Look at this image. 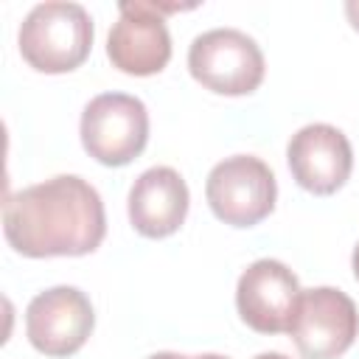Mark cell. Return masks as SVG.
I'll return each instance as SVG.
<instances>
[{
    "mask_svg": "<svg viewBox=\"0 0 359 359\" xmlns=\"http://www.w3.org/2000/svg\"><path fill=\"white\" fill-rule=\"evenodd\" d=\"M3 236L25 258L90 255L107 236L104 202L87 180L59 174L6 199Z\"/></svg>",
    "mask_w": 359,
    "mask_h": 359,
    "instance_id": "1",
    "label": "cell"
},
{
    "mask_svg": "<svg viewBox=\"0 0 359 359\" xmlns=\"http://www.w3.org/2000/svg\"><path fill=\"white\" fill-rule=\"evenodd\" d=\"M93 20L79 3H39L34 6L17 34L20 53L36 73H70L93 50Z\"/></svg>",
    "mask_w": 359,
    "mask_h": 359,
    "instance_id": "2",
    "label": "cell"
},
{
    "mask_svg": "<svg viewBox=\"0 0 359 359\" xmlns=\"http://www.w3.org/2000/svg\"><path fill=\"white\" fill-rule=\"evenodd\" d=\"M79 135L84 151L101 165H129L149 143V109L137 95L101 93L84 107Z\"/></svg>",
    "mask_w": 359,
    "mask_h": 359,
    "instance_id": "3",
    "label": "cell"
},
{
    "mask_svg": "<svg viewBox=\"0 0 359 359\" xmlns=\"http://www.w3.org/2000/svg\"><path fill=\"white\" fill-rule=\"evenodd\" d=\"M191 76L216 95H250L264 81V53L238 28H210L188 48Z\"/></svg>",
    "mask_w": 359,
    "mask_h": 359,
    "instance_id": "4",
    "label": "cell"
},
{
    "mask_svg": "<svg viewBox=\"0 0 359 359\" xmlns=\"http://www.w3.org/2000/svg\"><path fill=\"white\" fill-rule=\"evenodd\" d=\"M205 199L219 222L230 227H255L275 210L278 182L261 157L233 154L210 168Z\"/></svg>",
    "mask_w": 359,
    "mask_h": 359,
    "instance_id": "5",
    "label": "cell"
},
{
    "mask_svg": "<svg viewBox=\"0 0 359 359\" xmlns=\"http://www.w3.org/2000/svg\"><path fill=\"white\" fill-rule=\"evenodd\" d=\"M194 6H160V3H121L118 22L107 36V56L112 67L126 76H154L171 59V34L163 14Z\"/></svg>",
    "mask_w": 359,
    "mask_h": 359,
    "instance_id": "6",
    "label": "cell"
},
{
    "mask_svg": "<svg viewBox=\"0 0 359 359\" xmlns=\"http://www.w3.org/2000/svg\"><path fill=\"white\" fill-rule=\"evenodd\" d=\"M289 337L303 359H337L359 337L356 303L334 286L303 289Z\"/></svg>",
    "mask_w": 359,
    "mask_h": 359,
    "instance_id": "7",
    "label": "cell"
},
{
    "mask_svg": "<svg viewBox=\"0 0 359 359\" xmlns=\"http://www.w3.org/2000/svg\"><path fill=\"white\" fill-rule=\"evenodd\" d=\"M95 328L90 297L76 286H50L31 297L25 309L28 342L53 359L73 356L84 348Z\"/></svg>",
    "mask_w": 359,
    "mask_h": 359,
    "instance_id": "8",
    "label": "cell"
},
{
    "mask_svg": "<svg viewBox=\"0 0 359 359\" xmlns=\"http://www.w3.org/2000/svg\"><path fill=\"white\" fill-rule=\"evenodd\" d=\"M300 292L297 275L283 261L258 258L236 283V309L241 323L258 334H289Z\"/></svg>",
    "mask_w": 359,
    "mask_h": 359,
    "instance_id": "9",
    "label": "cell"
},
{
    "mask_svg": "<svg viewBox=\"0 0 359 359\" xmlns=\"http://www.w3.org/2000/svg\"><path fill=\"white\" fill-rule=\"evenodd\" d=\"M286 163L294 182L314 194H337L353 168V149L342 129L331 123H306L297 129L286 146Z\"/></svg>",
    "mask_w": 359,
    "mask_h": 359,
    "instance_id": "10",
    "label": "cell"
},
{
    "mask_svg": "<svg viewBox=\"0 0 359 359\" xmlns=\"http://www.w3.org/2000/svg\"><path fill=\"white\" fill-rule=\"evenodd\" d=\"M188 185L171 165L146 168L129 188V222L146 238L174 236L188 216Z\"/></svg>",
    "mask_w": 359,
    "mask_h": 359,
    "instance_id": "11",
    "label": "cell"
},
{
    "mask_svg": "<svg viewBox=\"0 0 359 359\" xmlns=\"http://www.w3.org/2000/svg\"><path fill=\"white\" fill-rule=\"evenodd\" d=\"M149 359H227L222 353H196V356H182V353H174V351H160V353H151Z\"/></svg>",
    "mask_w": 359,
    "mask_h": 359,
    "instance_id": "12",
    "label": "cell"
},
{
    "mask_svg": "<svg viewBox=\"0 0 359 359\" xmlns=\"http://www.w3.org/2000/svg\"><path fill=\"white\" fill-rule=\"evenodd\" d=\"M345 17H348L351 28L359 31V0H348V3H345Z\"/></svg>",
    "mask_w": 359,
    "mask_h": 359,
    "instance_id": "13",
    "label": "cell"
},
{
    "mask_svg": "<svg viewBox=\"0 0 359 359\" xmlns=\"http://www.w3.org/2000/svg\"><path fill=\"white\" fill-rule=\"evenodd\" d=\"M351 266H353V278L359 280V244L353 247V255H351Z\"/></svg>",
    "mask_w": 359,
    "mask_h": 359,
    "instance_id": "14",
    "label": "cell"
},
{
    "mask_svg": "<svg viewBox=\"0 0 359 359\" xmlns=\"http://www.w3.org/2000/svg\"><path fill=\"white\" fill-rule=\"evenodd\" d=\"M252 359H289V356L286 353H278V351H264V353H258Z\"/></svg>",
    "mask_w": 359,
    "mask_h": 359,
    "instance_id": "15",
    "label": "cell"
}]
</instances>
